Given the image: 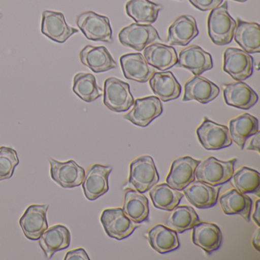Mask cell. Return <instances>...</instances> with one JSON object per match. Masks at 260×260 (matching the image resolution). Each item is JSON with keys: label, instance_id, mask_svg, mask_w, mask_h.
Returning a JSON list of instances; mask_svg holds the SVG:
<instances>
[{"label": "cell", "instance_id": "21", "mask_svg": "<svg viewBox=\"0 0 260 260\" xmlns=\"http://www.w3.org/2000/svg\"><path fill=\"white\" fill-rule=\"evenodd\" d=\"M71 239L69 229L57 224L48 228L39 237V243L47 258H51L56 252L69 247Z\"/></svg>", "mask_w": 260, "mask_h": 260}, {"label": "cell", "instance_id": "14", "mask_svg": "<svg viewBox=\"0 0 260 260\" xmlns=\"http://www.w3.org/2000/svg\"><path fill=\"white\" fill-rule=\"evenodd\" d=\"M48 205H31L19 220L23 234L27 238L38 240L48 228L47 212Z\"/></svg>", "mask_w": 260, "mask_h": 260}, {"label": "cell", "instance_id": "41", "mask_svg": "<svg viewBox=\"0 0 260 260\" xmlns=\"http://www.w3.org/2000/svg\"><path fill=\"white\" fill-rule=\"evenodd\" d=\"M259 208H260V200L258 199L256 200L255 203V208H254L253 214H252V219H253L254 222L255 224L259 228Z\"/></svg>", "mask_w": 260, "mask_h": 260}, {"label": "cell", "instance_id": "11", "mask_svg": "<svg viewBox=\"0 0 260 260\" xmlns=\"http://www.w3.org/2000/svg\"><path fill=\"white\" fill-rule=\"evenodd\" d=\"M49 162L51 177L56 183L65 188H75L82 185L86 172L75 161L71 159L60 162L50 158Z\"/></svg>", "mask_w": 260, "mask_h": 260}, {"label": "cell", "instance_id": "7", "mask_svg": "<svg viewBox=\"0 0 260 260\" xmlns=\"http://www.w3.org/2000/svg\"><path fill=\"white\" fill-rule=\"evenodd\" d=\"M118 40L123 46L141 51L156 41H161V39L157 30L150 24L132 23L118 33Z\"/></svg>", "mask_w": 260, "mask_h": 260}, {"label": "cell", "instance_id": "2", "mask_svg": "<svg viewBox=\"0 0 260 260\" xmlns=\"http://www.w3.org/2000/svg\"><path fill=\"white\" fill-rule=\"evenodd\" d=\"M237 159L222 161L210 156L198 165L194 173L196 179L211 186H218L229 182L234 173Z\"/></svg>", "mask_w": 260, "mask_h": 260}, {"label": "cell", "instance_id": "36", "mask_svg": "<svg viewBox=\"0 0 260 260\" xmlns=\"http://www.w3.org/2000/svg\"><path fill=\"white\" fill-rule=\"evenodd\" d=\"M231 179L232 185L237 191L243 194L253 193L259 196L260 175L257 170L242 167L234 172Z\"/></svg>", "mask_w": 260, "mask_h": 260}, {"label": "cell", "instance_id": "10", "mask_svg": "<svg viewBox=\"0 0 260 260\" xmlns=\"http://www.w3.org/2000/svg\"><path fill=\"white\" fill-rule=\"evenodd\" d=\"M133 106V109L124 115V118L140 127H147L164 112L162 102L153 95L138 99Z\"/></svg>", "mask_w": 260, "mask_h": 260}, {"label": "cell", "instance_id": "27", "mask_svg": "<svg viewBox=\"0 0 260 260\" xmlns=\"http://www.w3.org/2000/svg\"><path fill=\"white\" fill-rule=\"evenodd\" d=\"M219 203L224 214L228 215L238 214L243 217L246 221L250 220L252 202L246 194L233 188L223 193L219 198Z\"/></svg>", "mask_w": 260, "mask_h": 260}, {"label": "cell", "instance_id": "44", "mask_svg": "<svg viewBox=\"0 0 260 260\" xmlns=\"http://www.w3.org/2000/svg\"><path fill=\"white\" fill-rule=\"evenodd\" d=\"M0 18H2V14L1 13H0Z\"/></svg>", "mask_w": 260, "mask_h": 260}, {"label": "cell", "instance_id": "29", "mask_svg": "<svg viewBox=\"0 0 260 260\" xmlns=\"http://www.w3.org/2000/svg\"><path fill=\"white\" fill-rule=\"evenodd\" d=\"M234 40L248 54L260 52V26L255 22L237 19Z\"/></svg>", "mask_w": 260, "mask_h": 260}, {"label": "cell", "instance_id": "38", "mask_svg": "<svg viewBox=\"0 0 260 260\" xmlns=\"http://www.w3.org/2000/svg\"><path fill=\"white\" fill-rule=\"evenodd\" d=\"M190 4L201 11H211L220 7L223 0H188Z\"/></svg>", "mask_w": 260, "mask_h": 260}, {"label": "cell", "instance_id": "24", "mask_svg": "<svg viewBox=\"0 0 260 260\" xmlns=\"http://www.w3.org/2000/svg\"><path fill=\"white\" fill-rule=\"evenodd\" d=\"M192 229L193 243L207 253H212L221 246L223 234L218 226L214 223L200 221Z\"/></svg>", "mask_w": 260, "mask_h": 260}, {"label": "cell", "instance_id": "3", "mask_svg": "<svg viewBox=\"0 0 260 260\" xmlns=\"http://www.w3.org/2000/svg\"><path fill=\"white\" fill-rule=\"evenodd\" d=\"M159 180V174L152 156L145 155L131 162L128 182L137 191L146 192Z\"/></svg>", "mask_w": 260, "mask_h": 260}, {"label": "cell", "instance_id": "43", "mask_svg": "<svg viewBox=\"0 0 260 260\" xmlns=\"http://www.w3.org/2000/svg\"><path fill=\"white\" fill-rule=\"evenodd\" d=\"M233 1H235V2H239V3H245L247 1V0H233Z\"/></svg>", "mask_w": 260, "mask_h": 260}, {"label": "cell", "instance_id": "6", "mask_svg": "<svg viewBox=\"0 0 260 260\" xmlns=\"http://www.w3.org/2000/svg\"><path fill=\"white\" fill-rule=\"evenodd\" d=\"M100 220L107 235L118 240L127 238L139 228L138 223L131 220L121 208L104 210Z\"/></svg>", "mask_w": 260, "mask_h": 260}, {"label": "cell", "instance_id": "37", "mask_svg": "<svg viewBox=\"0 0 260 260\" xmlns=\"http://www.w3.org/2000/svg\"><path fill=\"white\" fill-rule=\"evenodd\" d=\"M19 164L17 152L14 149L0 147V181L10 179Z\"/></svg>", "mask_w": 260, "mask_h": 260}, {"label": "cell", "instance_id": "20", "mask_svg": "<svg viewBox=\"0 0 260 260\" xmlns=\"http://www.w3.org/2000/svg\"><path fill=\"white\" fill-rule=\"evenodd\" d=\"M124 77L138 83H146L156 72L155 68L146 61L141 53L124 54L120 57Z\"/></svg>", "mask_w": 260, "mask_h": 260}, {"label": "cell", "instance_id": "34", "mask_svg": "<svg viewBox=\"0 0 260 260\" xmlns=\"http://www.w3.org/2000/svg\"><path fill=\"white\" fill-rule=\"evenodd\" d=\"M149 194L155 208L169 211L179 205L184 196L167 183L154 185L150 188Z\"/></svg>", "mask_w": 260, "mask_h": 260}, {"label": "cell", "instance_id": "17", "mask_svg": "<svg viewBox=\"0 0 260 260\" xmlns=\"http://www.w3.org/2000/svg\"><path fill=\"white\" fill-rule=\"evenodd\" d=\"M223 91L226 104L237 109L248 110L258 102L256 92L242 81L223 84Z\"/></svg>", "mask_w": 260, "mask_h": 260}, {"label": "cell", "instance_id": "16", "mask_svg": "<svg viewBox=\"0 0 260 260\" xmlns=\"http://www.w3.org/2000/svg\"><path fill=\"white\" fill-rule=\"evenodd\" d=\"M200 162V160L190 156L176 159L172 164L170 173L167 177V183L178 191H182L190 182L196 180L194 173Z\"/></svg>", "mask_w": 260, "mask_h": 260}, {"label": "cell", "instance_id": "42", "mask_svg": "<svg viewBox=\"0 0 260 260\" xmlns=\"http://www.w3.org/2000/svg\"><path fill=\"white\" fill-rule=\"evenodd\" d=\"M252 246L256 249L257 251H260L259 243V228L256 230L252 240Z\"/></svg>", "mask_w": 260, "mask_h": 260}, {"label": "cell", "instance_id": "26", "mask_svg": "<svg viewBox=\"0 0 260 260\" xmlns=\"http://www.w3.org/2000/svg\"><path fill=\"white\" fill-rule=\"evenodd\" d=\"M144 50L146 61L155 69L166 71L177 64V53L173 47L156 42Z\"/></svg>", "mask_w": 260, "mask_h": 260}, {"label": "cell", "instance_id": "13", "mask_svg": "<svg viewBox=\"0 0 260 260\" xmlns=\"http://www.w3.org/2000/svg\"><path fill=\"white\" fill-rule=\"evenodd\" d=\"M42 32L51 40L63 44L79 30L67 23L63 13L46 10L42 13Z\"/></svg>", "mask_w": 260, "mask_h": 260}, {"label": "cell", "instance_id": "35", "mask_svg": "<svg viewBox=\"0 0 260 260\" xmlns=\"http://www.w3.org/2000/svg\"><path fill=\"white\" fill-rule=\"evenodd\" d=\"M73 91L86 103H92L103 95V89L97 84L96 79L89 73L76 74L73 82Z\"/></svg>", "mask_w": 260, "mask_h": 260}, {"label": "cell", "instance_id": "22", "mask_svg": "<svg viewBox=\"0 0 260 260\" xmlns=\"http://www.w3.org/2000/svg\"><path fill=\"white\" fill-rule=\"evenodd\" d=\"M199 34L196 19L188 15H182L169 28L167 42L170 45L187 46Z\"/></svg>", "mask_w": 260, "mask_h": 260}, {"label": "cell", "instance_id": "23", "mask_svg": "<svg viewBox=\"0 0 260 260\" xmlns=\"http://www.w3.org/2000/svg\"><path fill=\"white\" fill-rule=\"evenodd\" d=\"M81 63L94 73H103L116 68L117 63L109 50L104 46L87 45L80 52Z\"/></svg>", "mask_w": 260, "mask_h": 260}, {"label": "cell", "instance_id": "32", "mask_svg": "<svg viewBox=\"0 0 260 260\" xmlns=\"http://www.w3.org/2000/svg\"><path fill=\"white\" fill-rule=\"evenodd\" d=\"M200 221L194 208L186 205H177L166 216L164 224L176 232L182 234L192 229L193 226Z\"/></svg>", "mask_w": 260, "mask_h": 260}, {"label": "cell", "instance_id": "19", "mask_svg": "<svg viewBox=\"0 0 260 260\" xmlns=\"http://www.w3.org/2000/svg\"><path fill=\"white\" fill-rule=\"evenodd\" d=\"M182 191L191 205L200 209H205L212 208L217 204L220 188L194 180L186 185Z\"/></svg>", "mask_w": 260, "mask_h": 260}, {"label": "cell", "instance_id": "9", "mask_svg": "<svg viewBox=\"0 0 260 260\" xmlns=\"http://www.w3.org/2000/svg\"><path fill=\"white\" fill-rule=\"evenodd\" d=\"M254 60L252 56L243 50L228 48L223 54V70L236 81H243L253 73Z\"/></svg>", "mask_w": 260, "mask_h": 260}, {"label": "cell", "instance_id": "18", "mask_svg": "<svg viewBox=\"0 0 260 260\" xmlns=\"http://www.w3.org/2000/svg\"><path fill=\"white\" fill-rule=\"evenodd\" d=\"M182 101L196 100L201 104H208L218 96L220 89L217 85L201 76H194L185 83Z\"/></svg>", "mask_w": 260, "mask_h": 260}, {"label": "cell", "instance_id": "40", "mask_svg": "<svg viewBox=\"0 0 260 260\" xmlns=\"http://www.w3.org/2000/svg\"><path fill=\"white\" fill-rule=\"evenodd\" d=\"M259 131L256 132L255 135H252L250 141L246 145V148L249 150H255L257 153H259Z\"/></svg>", "mask_w": 260, "mask_h": 260}, {"label": "cell", "instance_id": "8", "mask_svg": "<svg viewBox=\"0 0 260 260\" xmlns=\"http://www.w3.org/2000/svg\"><path fill=\"white\" fill-rule=\"evenodd\" d=\"M196 133L199 142L206 150H220L230 147L233 143L226 126L214 122L206 117L198 127Z\"/></svg>", "mask_w": 260, "mask_h": 260}, {"label": "cell", "instance_id": "30", "mask_svg": "<svg viewBox=\"0 0 260 260\" xmlns=\"http://www.w3.org/2000/svg\"><path fill=\"white\" fill-rule=\"evenodd\" d=\"M147 239L152 248L160 254L173 252L180 247L177 232L165 225H155L149 231Z\"/></svg>", "mask_w": 260, "mask_h": 260}, {"label": "cell", "instance_id": "12", "mask_svg": "<svg viewBox=\"0 0 260 260\" xmlns=\"http://www.w3.org/2000/svg\"><path fill=\"white\" fill-rule=\"evenodd\" d=\"M112 171L111 166L101 164H94L87 170L82 182L86 199L96 200L109 191V177Z\"/></svg>", "mask_w": 260, "mask_h": 260}, {"label": "cell", "instance_id": "4", "mask_svg": "<svg viewBox=\"0 0 260 260\" xmlns=\"http://www.w3.org/2000/svg\"><path fill=\"white\" fill-rule=\"evenodd\" d=\"M77 25L88 40L112 43V30L109 18L92 11L77 16Z\"/></svg>", "mask_w": 260, "mask_h": 260}, {"label": "cell", "instance_id": "28", "mask_svg": "<svg viewBox=\"0 0 260 260\" xmlns=\"http://www.w3.org/2000/svg\"><path fill=\"white\" fill-rule=\"evenodd\" d=\"M123 211L133 221L138 223L147 222L150 215L149 201L143 193L127 188L124 192Z\"/></svg>", "mask_w": 260, "mask_h": 260}, {"label": "cell", "instance_id": "5", "mask_svg": "<svg viewBox=\"0 0 260 260\" xmlns=\"http://www.w3.org/2000/svg\"><path fill=\"white\" fill-rule=\"evenodd\" d=\"M103 95L105 106L112 112H127L135 103L128 83L115 77L106 79Z\"/></svg>", "mask_w": 260, "mask_h": 260}, {"label": "cell", "instance_id": "1", "mask_svg": "<svg viewBox=\"0 0 260 260\" xmlns=\"http://www.w3.org/2000/svg\"><path fill=\"white\" fill-rule=\"evenodd\" d=\"M236 28L237 22L228 13V2L211 10L208 18V32L214 45L223 46L231 43Z\"/></svg>", "mask_w": 260, "mask_h": 260}, {"label": "cell", "instance_id": "15", "mask_svg": "<svg viewBox=\"0 0 260 260\" xmlns=\"http://www.w3.org/2000/svg\"><path fill=\"white\" fill-rule=\"evenodd\" d=\"M176 65L188 70L194 76H200L212 69V57L201 47L191 45L180 51Z\"/></svg>", "mask_w": 260, "mask_h": 260}, {"label": "cell", "instance_id": "33", "mask_svg": "<svg viewBox=\"0 0 260 260\" xmlns=\"http://www.w3.org/2000/svg\"><path fill=\"white\" fill-rule=\"evenodd\" d=\"M162 7L150 0H129L125 5L127 16L138 24H153Z\"/></svg>", "mask_w": 260, "mask_h": 260}, {"label": "cell", "instance_id": "25", "mask_svg": "<svg viewBox=\"0 0 260 260\" xmlns=\"http://www.w3.org/2000/svg\"><path fill=\"white\" fill-rule=\"evenodd\" d=\"M149 84L153 93L162 102L176 100L182 92L181 85L170 71L155 72L149 80Z\"/></svg>", "mask_w": 260, "mask_h": 260}, {"label": "cell", "instance_id": "31", "mask_svg": "<svg viewBox=\"0 0 260 260\" xmlns=\"http://www.w3.org/2000/svg\"><path fill=\"white\" fill-rule=\"evenodd\" d=\"M229 132L231 139L240 147L244 148L248 138L255 135L258 130V121L255 117L243 113L230 121Z\"/></svg>", "mask_w": 260, "mask_h": 260}, {"label": "cell", "instance_id": "39", "mask_svg": "<svg viewBox=\"0 0 260 260\" xmlns=\"http://www.w3.org/2000/svg\"><path fill=\"white\" fill-rule=\"evenodd\" d=\"M65 260H89V255L83 248L73 249L67 252Z\"/></svg>", "mask_w": 260, "mask_h": 260}]
</instances>
